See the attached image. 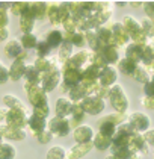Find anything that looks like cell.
Wrapping results in <instances>:
<instances>
[{"label":"cell","mask_w":154,"mask_h":159,"mask_svg":"<svg viewBox=\"0 0 154 159\" xmlns=\"http://www.w3.org/2000/svg\"><path fill=\"white\" fill-rule=\"evenodd\" d=\"M0 124H11L20 129L29 127V115L23 111L9 109L6 106H2L0 111Z\"/></svg>","instance_id":"cell-1"},{"label":"cell","mask_w":154,"mask_h":159,"mask_svg":"<svg viewBox=\"0 0 154 159\" xmlns=\"http://www.w3.org/2000/svg\"><path fill=\"white\" fill-rule=\"evenodd\" d=\"M107 98L110 100V105H112V108L115 109V112L127 114L129 106H130V100H129V96H127V93L124 91L122 85L115 84L113 86H110V88H109V97Z\"/></svg>","instance_id":"cell-2"},{"label":"cell","mask_w":154,"mask_h":159,"mask_svg":"<svg viewBox=\"0 0 154 159\" xmlns=\"http://www.w3.org/2000/svg\"><path fill=\"white\" fill-rule=\"evenodd\" d=\"M122 25L125 27L127 34L130 35L131 38V43H136V44H141L143 46L150 38L147 37V34L142 30V25L139 20H136L133 15H125L122 18Z\"/></svg>","instance_id":"cell-3"},{"label":"cell","mask_w":154,"mask_h":159,"mask_svg":"<svg viewBox=\"0 0 154 159\" xmlns=\"http://www.w3.org/2000/svg\"><path fill=\"white\" fill-rule=\"evenodd\" d=\"M23 89L24 93L27 94V98L30 102V105L33 108H41L44 105H48L47 102V91L42 88V85H32V84H27L24 82L23 84Z\"/></svg>","instance_id":"cell-4"},{"label":"cell","mask_w":154,"mask_h":159,"mask_svg":"<svg viewBox=\"0 0 154 159\" xmlns=\"http://www.w3.org/2000/svg\"><path fill=\"white\" fill-rule=\"evenodd\" d=\"M80 82H82V71L80 70L62 67V84H60L62 93H67L68 94V91L71 89L73 86L79 85Z\"/></svg>","instance_id":"cell-5"},{"label":"cell","mask_w":154,"mask_h":159,"mask_svg":"<svg viewBox=\"0 0 154 159\" xmlns=\"http://www.w3.org/2000/svg\"><path fill=\"white\" fill-rule=\"evenodd\" d=\"M127 121L130 123L131 126H133V129H134L136 132H139V134H145L147 130L151 129V118H150L147 114L139 112V111L130 112V114L127 115Z\"/></svg>","instance_id":"cell-6"},{"label":"cell","mask_w":154,"mask_h":159,"mask_svg":"<svg viewBox=\"0 0 154 159\" xmlns=\"http://www.w3.org/2000/svg\"><path fill=\"white\" fill-rule=\"evenodd\" d=\"M91 58H92V50H79L70 58V61L67 64H64L62 67L74 68V70H80L82 71L88 64H91Z\"/></svg>","instance_id":"cell-7"},{"label":"cell","mask_w":154,"mask_h":159,"mask_svg":"<svg viewBox=\"0 0 154 159\" xmlns=\"http://www.w3.org/2000/svg\"><path fill=\"white\" fill-rule=\"evenodd\" d=\"M80 103H82L83 109H85V112L88 115H98V114H101L103 111L106 109V100L101 97H97L94 94L86 96Z\"/></svg>","instance_id":"cell-8"},{"label":"cell","mask_w":154,"mask_h":159,"mask_svg":"<svg viewBox=\"0 0 154 159\" xmlns=\"http://www.w3.org/2000/svg\"><path fill=\"white\" fill-rule=\"evenodd\" d=\"M48 129L53 132L55 136H67V135L71 134L73 127H71V123L68 118H62V117H51L48 120Z\"/></svg>","instance_id":"cell-9"},{"label":"cell","mask_w":154,"mask_h":159,"mask_svg":"<svg viewBox=\"0 0 154 159\" xmlns=\"http://www.w3.org/2000/svg\"><path fill=\"white\" fill-rule=\"evenodd\" d=\"M60 84H62V67H58L48 73H42L41 85L47 93L55 91L58 86H60Z\"/></svg>","instance_id":"cell-10"},{"label":"cell","mask_w":154,"mask_h":159,"mask_svg":"<svg viewBox=\"0 0 154 159\" xmlns=\"http://www.w3.org/2000/svg\"><path fill=\"white\" fill-rule=\"evenodd\" d=\"M0 135H2V139L23 141L26 139V129H20L11 124H0Z\"/></svg>","instance_id":"cell-11"},{"label":"cell","mask_w":154,"mask_h":159,"mask_svg":"<svg viewBox=\"0 0 154 159\" xmlns=\"http://www.w3.org/2000/svg\"><path fill=\"white\" fill-rule=\"evenodd\" d=\"M112 27V32H113V37H115V44H117V47H122V46H129L131 41L130 35L127 34V30H125V27L122 25V21H115V23H112L110 25Z\"/></svg>","instance_id":"cell-12"},{"label":"cell","mask_w":154,"mask_h":159,"mask_svg":"<svg viewBox=\"0 0 154 159\" xmlns=\"http://www.w3.org/2000/svg\"><path fill=\"white\" fill-rule=\"evenodd\" d=\"M94 136H95V132L89 124H82V126H79V127H76V129L73 130L74 143H79V144H83V143H92Z\"/></svg>","instance_id":"cell-13"},{"label":"cell","mask_w":154,"mask_h":159,"mask_svg":"<svg viewBox=\"0 0 154 159\" xmlns=\"http://www.w3.org/2000/svg\"><path fill=\"white\" fill-rule=\"evenodd\" d=\"M117 80H118V68H117V67L107 65V67H104V68L101 70L100 79H98V82H100L101 86L110 88V86H113L115 84H118Z\"/></svg>","instance_id":"cell-14"},{"label":"cell","mask_w":154,"mask_h":159,"mask_svg":"<svg viewBox=\"0 0 154 159\" xmlns=\"http://www.w3.org/2000/svg\"><path fill=\"white\" fill-rule=\"evenodd\" d=\"M23 52H24L23 44H21V41L17 39V38H11V39L6 41L5 46H3V53H5V56H8V58L12 59V61H15Z\"/></svg>","instance_id":"cell-15"},{"label":"cell","mask_w":154,"mask_h":159,"mask_svg":"<svg viewBox=\"0 0 154 159\" xmlns=\"http://www.w3.org/2000/svg\"><path fill=\"white\" fill-rule=\"evenodd\" d=\"M92 148H95L92 143H83V144H79L76 143L73 147H70L67 150V159H82L83 156H86Z\"/></svg>","instance_id":"cell-16"},{"label":"cell","mask_w":154,"mask_h":159,"mask_svg":"<svg viewBox=\"0 0 154 159\" xmlns=\"http://www.w3.org/2000/svg\"><path fill=\"white\" fill-rule=\"evenodd\" d=\"M86 112L83 109L82 103L80 102H77V103H74V106H73V111H71V115L68 117V120L71 123V127L73 130L76 129V127H79V126H82L85 120H86Z\"/></svg>","instance_id":"cell-17"},{"label":"cell","mask_w":154,"mask_h":159,"mask_svg":"<svg viewBox=\"0 0 154 159\" xmlns=\"http://www.w3.org/2000/svg\"><path fill=\"white\" fill-rule=\"evenodd\" d=\"M73 103L71 100L68 97H62L60 96L58 100H56V105H55V112L58 117H62V118H68L71 115V111H73Z\"/></svg>","instance_id":"cell-18"},{"label":"cell","mask_w":154,"mask_h":159,"mask_svg":"<svg viewBox=\"0 0 154 159\" xmlns=\"http://www.w3.org/2000/svg\"><path fill=\"white\" fill-rule=\"evenodd\" d=\"M48 129V120L47 118H42V117H38L35 114H30L29 115V130L32 132L33 136H36L38 134H41L42 130Z\"/></svg>","instance_id":"cell-19"},{"label":"cell","mask_w":154,"mask_h":159,"mask_svg":"<svg viewBox=\"0 0 154 159\" xmlns=\"http://www.w3.org/2000/svg\"><path fill=\"white\" fill-rule=\"evenodd\" d=\"M35 21H36V18L33 17V14L30 12V9L27 8L21 14V17H20V29H21V32L23 34H32L33 32V27H35Z\"/></svg>","instance_id":"cell-20"},{"label":"cell","mask_w":154,"mask_h":159,"mask_svg":"<svg viewBox=\"0 0 154 159\" xmlns=\"http://www.w3.org/2000/svg\"><path fill=\"white\" fill-rule=\"evenodd\" d=\"M26 61L21 59H15L12 61V64L9 65V74H11V80L12 82H18L24 77V71H26Z\"/></svg>","instance_id":"cell-21"},{"label":"cell","mask_w":154,"mask_h":159,"mask_svg":"<svg viewBox=\"0 0 154 159\" xmlns=\"http://www.w3.org/2000/svg\"><path fill=\"white\" fill-rule=\"evenodd\" d=\"M23 79H24V82H27V84L39 85V84H41V79H42V73L36 68L33 64H27Z\"/></svg>","instance_id":"cell-22"},{"label":"cell","mask_w":154,"mask_h":159,"mask_svg":"<svg viewBox=\"0 0 154 159\" xmlns=\"http://www.w3.org/2000/svg\"><path fill=\"white\" fill-rule=\"evenodd\" d=\"M130 147L133 148H136L139 153H142V155H148V152H150V144H148V141L143 138V134H134L133 136L130 138Z\"/></svg>","instance_id":"cell-23"},{"label":"cell","mask_w":154,"mask_h":159,"mask_svg":"<svg viewBox=\"0 0 154 159\" xmlns=\"http://www.w3.org/2000/svg\"><path fill=\"white\" fill-rule=\"evenodd\" d=\"M97 37H98V41L101 43V46H104V47L106 46H117L110 26H103V27L97 29Z\"/></svg>","instance_id":"cell-24"},{"label":"cell","mask_w":154,"mask_h":159,"mask_svg":"<svg viewBox=\"0 0 154 159\" xmlns=\"http://www.w3.org/2000/svg\"><path fill=\"white\" fill-rule=\"evenodd\" d=\"M100 55L104 58V61L109 65H113V64H118L121 56H119V47L117 46H106L104 49L100 52Z\"/></svg>","instance_id":"cell-25"},{"label":"cell","mask_w":154,"mask_h":159,"mask_svg":"<svg viewBox=\"0 0 154 159\" xmlns=\"http://www.w3.org/2000/svg\"><path fill=\"white\" fill-rule=\"evenodd\" d=\"M138 62L131 61V59H129V58H121L119 59V62L117 64V68H118L119 73L125 74V76H130V77H133V74H134V71H136V68H138Z\"/></svg>","instance_id":"cell-26"},{"label":"cell","mask_w":154,"mask_h":159,"mask_svg":"<svg viewBox=\"0 0 154 159\" xmlns=\"http://www.w3.org/2000/svg\"><path fill=\"white\" fill-rule=\"evenodd\" d=\"M2 103H3V106H6V108H9V109L23 111V112L27 114V109H26L24 103L17 97V96H14V94H5V96L2 97Z\"/></svg>","instance_id":"cell-27"},{"label":"cell","mask_w":154,"mask_h":159,"mask_svg":"<svg viewBox=\"0 0 154 159\" xmlns=\"http://www.w3.org/2000/svg\"><path fill=\"white\" fill-rule=\"evenodd\" d=\"M154 61V38H150L145 44L142 46V61L141 64L151 67Z\"/></svg>","instance_id":"cell-28"},{"label":"cell","mask_w":154,"mask_h":159,"mask_svg":"<svg viewBox=\"0 0 154 159\" xmlns=\"http://www.w3.org/2000/svg\"><path fill=\"white\" fill-rule=\"evenodd\" d=\"M47 6L48 2H30L29 9L36 20H44L47 17Z\"/></svg>","instance_id":"cell-29"},{"label":"cell","mask_w":154,"mask_h":159,"mask_svg":"<svg viewBox=\"0 0 154 159\" xmlns=\"http://www.w3.org/2000/svg\"><path fill=\"white\" fill-rule=\"evenodd\" d=\"M44 39L47 41L53 49H59L60 46H62V43H64V32H60L59 29H51V30H48L47 34H46Z\"/></svg>","instance_id":"cell-30"},{"label":"cell","mask_w":154,"mask_h":159,"mask_svg":"<svg viewBox=\"0 0 154 159\" xmlns=\"http://www.w3.org/2000/svg\"><path fill=\"white\" fill-rule=\"evenodd\" d=\"M125 58H129L131 61L141 64L142 61V46L141 44H136V43H130L127 47H125Z\"/></svg>","instance_id":"cell-31"},{"label":"cell","mask_w":154,"mask_h":159,"mask_svg":"<svg viewBox=\"0 0 154 159\" xmlns=\"http://www.w3.org/2000/svg\"><path fill=\"white\" fill-rule=\"evenodd\" d=\"M59 9H60V2H50V3H48V6H47V18L50 20L51 26H60Z\"/></svg>","instance_id":"cell-32"},{"label":"cell","mask_w":154,"mask_h":159,"mask_svg":"<svg viewBox=\"0 0 154 159\" xmlns=\"http://www.w3.org/2000/svg\"><path fill=\"white\" fill-rule=\"evenodd\" d=\"M117 129H118V124H115V123L110 121V120H106L104 117H101L98 120V132H101V134L106 135V136L113 138Z\"/></svg>","instance_id":"cell-33"},{"label":"cell","mask_w":154,"mask_h":159,"mask_svg":"<svg viewBox=\"0 0 154 159\" xmlns=\"http://www.w3.org/2000/svg\"><path fill=\"white\" fill-rule=\"evenodd\" d=\"M133 77H134V80L141 82L143 85V84H147V82L151 80L153 71L150 70V67H147V65H143V64H139L138 68H136V71H134V74H133Z\"/></svg>","instance_id":"cell-34"},{"label":"cell","mask_w":154,"mask_h":159,"mask_svg":"<svg viewBox=\"0 0 154 159\" xmlns=\"http://www.w3.org/2000/svg\"><path fill=\"white\" fill-rule=\"evenodd\" d=\"M92 144H94V147L97 150L104 152V150H109V148L112 147V138L103 135L101 132H97L94 136V139H92Z\"/></svg>","instance_id":"cell-35"},{"label":"cell","mask_w":154,"mask_h":159,"mask_svg":"<svg viewBox=\"0 0 154 159\" xmlns=\"http://www.w3.org/2000/svg\"><path fill=\"white\" fill-rule=\"evenodd\" d=\"M73 49H74V46H73L71 43H68V41H64L62 46L58 49V59H59V62L62 65L67 64V62L70 61V58L74 55Z\"/></svg>","instance_id":"cell-36"},{"label":"cell","mask_w":154,"mask_h":159,"mask_svg":"<svg viewBox=\"0 0 154 159\" xmlns=\"http://www.w3.org/2000/svg\"><path fill=\"white\" fill-rule=\"evenodd\" d=\"M100 67H97L94 64H88L85 68L82 70V79H88V80H98L100 79V74H101Z\"/></svg>","instance_id":"cell-37"},{"label":"cell","mask_w":154,"mask_h":159,"mask_svg":"<svg viewBox=\"0 0 154 159\" xmlns=\"http://www.w3.org/2000/svg\"><path fill=\"white\" fill-rule=\"evenodd\" d=\"M17 156V148L11 143L3 141L0 143V159H15Z\"/></svg>","instance_id":"cell-38"},{"label":"cell","mask_w":154,"mask_h":159,"mask_svg":"<svg viewBox=\"0 0 154 159\" xmlns=\"http://www.w3.org/2000/svg\"><path fill=\"white\" fill-rule=\"evenodd\" d=\"M88 96V93L85 91V88H83L80 84L76 86H73L71 89L68 91V98L71 100L73 103H77V102H82L83 98Z\"/></svg>","instance_id":"cell-39"},{"label":"cell","mask_w":154,"mask_h":159,"mask_svg":"<svg viewBox=\"0 0 154 159\" xmlns=\"http://www.w3.org/2000/svg\"><path fill=\"white\" fill-rule=\"evenodd\" d=\"M20 41H21V44H23L24 50L36 49V46H38V43H39L38 37H36L33 32H32V34H23V35L20 37Z\"/></svg>","instance_id":"cell-40"},{"label":"cell","mask_w":154,"mask_h":159,"mask_svg":"<svg viewBox=\"0 0 154 159\" xmlns=\"http://www.w3.org/2000/svg\"><path fill=\"white\" fill-rule=\"evenodd\" d=\"M51 46L48 44L46 39H39V43H38V46H36L35 49V55L36 58H48V56H51L50 53H51Z\"/></svg>","instance_id":"cell-41"},{"label":"cell","mask_w":154,"mask_h":159,"mask_svg":"<svg viewBox=\"0 0 154 159\" xmlns=\"http://www.w3.org/2000/svg\"><path fill=\"white\" fill-rule=\"evenodd\" d=\"M46 159H67V150L62 146H53L48 148Z\"/></svg>","instance_id":"cell-42"},{"label":"cell","mask_w":154,"mask_h":159,"mask_svg":"<svg viewBox=\"0 0 154 159\" xmlns=\"http://www.w3.org/2000/svg\"><path fill=\"white\" fill-rule=\"evenodd\" d=\"M80 85L85 88V91L88 93V96H91V94H95V93H97V89H98V88L101 86L98 80H88V79H82Z\"/></svg>","instance_id":"cell-43"},{"label":"cell","mask_w":154,"mask_h":159,"mask_svg":"<svg viewBox=\"0 0 154 159\" xmlns=\"http://www.w3.org/2000/svg\"><path fill=\"white\" fill-rule=\"evenodd\" d=\"M29 3H30V2H12V6H11V11H9V12L14 14V15H17V17L20 18L21 14L29 8Z\"/></svg>","instance_id":"cell-44"},{"label":"cell","mask_w":154,"mask_h":159,"mask_svg":"<svg viewBox=\"0 0 154 159\" xmlns=\"http://www.w3.org/2000/svg\"><path fill=\"white\" fill-rule=\"evenodd\" d=\"M141 25H142V30L147 34L148 38H154V23L151 18H148L147 15L141 20Z\"/></svg>","instance_id":"cell-45"},{"label":"cell","mask_w":154,"mask_h":159,"mask_svg":"<svg viewBox=\"0 0 154 159\" xmlns=\"http://www.w3.org/2000/svg\"><path fill=\"white\" fill-rule=\"evenodd\" d=\"M62 27H64V32H67V34H76L79 29H77V21L70 17L67 21H64L62 23Z\"/></svg>","instance_id":"cell-46"},{"label":"cell","mask_w":154,"mask_h":159,"mask_svg":"<svg viewBox=\"0 0 154 159\" xmlns=\"http://www.w3.org/2000/svg\"><path fill=\"white\" fill-rule=\"evenodd\" d=\"M35 138L38 139V143H41V144H48V143L55 138V135H53V132H51L50 129H46V130H42L41 134L36 135Z\"/></svg>","instance_id":"cell-47"},{"label":"cell","mask_w":154,"mask_h":159,"mask_svg":"<svg viewBox=\"0 0 154 159\" xmlns=\"http://www.w3.org/2000/svg\"><path fill=\"white\" fill-rule=\"evenodd\" d=\"M71 17L70 14V8H68V2H60V9H59V18H60V26L64 21H67Z\"/></svg>","instance_id":"cell-48"},{"label":"cell","mask_w":154,"mask_h":159,"mask_svg":"<svg viewBox=\"0 0 154 159\" xmlns=\"http://www.w3.org/2000/svg\"><path fill=\"white\" fill-rule=\"evenodd\" d=\"M32 114H35L38 117H42V118H48V115H50V105H44L41 108H33Z\"/></svg>","instance_id":"cell-49"},{"label":"cell","mask_w":154,"mask_h":159,"mask_svg":"<svg viewBox=\"0 0 154 159\" xmlns=\"http://www.w3.org/2000/svg\"><path fill=\"white\" fill-rule=\"evenodd\" d=\"M8 80H11V74H9V67L6 65H0V84H6Z\"/></svg>","instance_id":"cell-50"},{"label":"cell","mask_w":154,"mask_h":159,"mask_svg":"<svg viewBox=\"0 0 154 159\" xmlns=\"http://www.w3.org/2000/svg\"><path fill=\"white\" fill-rule=\"evenodd\" d=\"M142 93L145 97H154V84L151 80L142 85Z\"/></svg>","instance_id":"cell-51"},{"label":"cell","mask_w":154,"mask_h":159,"mask_svg":"<svg viewBox=\"0 0 154 159\" xmlns=\"http://www.w3.org/2000/svg\"><path fill=\"white\" fill-rule=\"evenodd\" d=\"M9 11L0 9V27H8L9 25Z\"/></svg>","instance_id":"cell-52"},{"label":"cell","mask_w":154,"mask_h":159,"mask_svg":"<svg viewBox=\"0 0 154 159\" xmlns=\"http://www.w3.org/2000/svg\"><path fill=\"white\" fill-rule=\"evenodd\" d=\"M141 103H142V106L145 109L154 111V97H145V96H143V97L141 98Z\"/></svg>","instance_id":"cell-53"},{"label":"cell","mask_w":154,"mask_h":159,"mask_svg":"<svg viewBox=\"0 0 154 159\" xmlns=\"http://www.w3.org/2000/svg\"><path fill=\"white\" fill-rule=\"evenodd\" d=\"M143 138L148 141V144L150 146L154 147V129H150V130H147L145 134H143Z\"/></svg>","instance_id":"cell-54"},{"label":"cell","mask_w":154,"mask_h":159,"mask_svg":"<svg viewBox=\"0 0 154 159\" xmlns=\"http://www.w3.org/2000/svg\"><path fill=\"white\" fill-rule=\"evenodd\" d=\"M8 38H9V29L8 27H0V39L6 43V41H9Z\"/></svg>","instance_id":"cell-55"},{"label":"cell","mask_w":154,"mask_h":159,"mask_svg":"<svg viewBox=\"0 0 154 159\" xmlns=\"http://www.w3.org/2000/svg\"><path fill=\"white\" fill-rule=\"evenodd\" d=\"M129 5H130L131 8H134V9L136 8H143V2H130Z\"/></svg>","instance_id":"cell-56"},{"label":"cell","mask_w":154,"mask_h":159,"mask_svg":"<svg viewBox=\"0 0 154 159\" xmlns=\"http://www.w3.org/2000/svg\"><path fill=\"white\" fill-rule=\"evenodd\" d=\"M129 3L127 2H115V6H118V8H124V6H127Z\"/></svg>","instance_id":"cell-57"},{"label":"cell","mask_w":154,"mask_h":159,"mask_svg":"<svg viewBox=\"0 0 154 159\" xmlns=\"http://www.w3.org/2000/svg\"><path fill=\"white\" fill-rule=\"evenodd\" d=\"M104 159H119V158H117L115 155H112V153H110V155H107V156H106Z\"/></svg>","instance_id":"cell-58"},{"label":"cell","mask_w":154,"mask_h":159,"mask_svg":"<svg viewBox=\"0 0 154 159\" xmlns=\"http://www.w3.org/2000/svg\"><path fill=\"white\" fill-rule=\"evenodd\" d=\"M153 156H154V150H153Z\"/></svg>","instance_id":"cell-59"}]
</instances>
